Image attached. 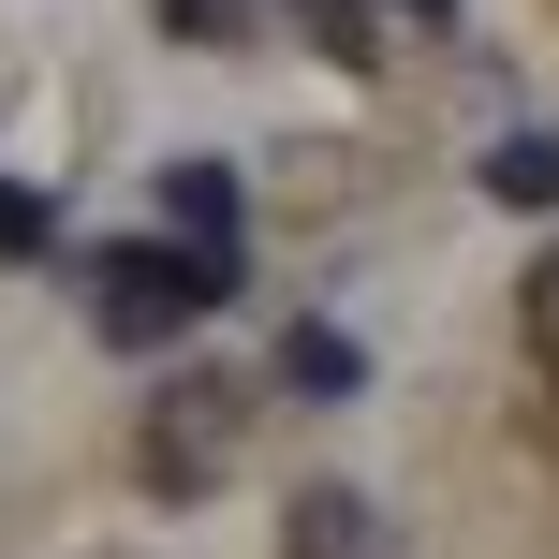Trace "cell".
<instances>
[{
	"mask_svg": "<svg viewBox=\"0 0 559 559\" xmlns=\"http://www.w3.org/2000/svg\"><path fill=\"white\" fill-rule=\"evenodd\" d=\"M236 456H251V383H236V368H177V383L147 397V427H133V472L163 486V501L236 486Z\"/></svg>",
	"mask_w": 559,
	"mask_h": 559,
	"instance_id": "1",
	"label": "cell"
},
{
	"mask_svg": "<svg viewBox=\"0 0 559 559\" xmlns=\"http://www.w3.org/2000/svg\"><path fill=\"white\" fill-rule=\"evenodd\" d=\"M222 295H236V265H222V251H177V236H133V251L88 265V324H104L118 354H163V338L206 324Z\"/></svg>",
	"mask_w": 559,
	"mask_h": 559,
	"instance_id": "2",
	"label": "cell"
},
{
	"mask_svg": "<svg viewBox=\"0 0 559 559\" xmlns=\"http://www.w3.org/2000/svg\"><path fill=\"white\" fill-rule=\"evenodd\" d=\"M280 559H397V515L368 501V486H295V515H280Z\"/></svg>",
	"mask_w": 559,
	"mask_h": 559,
	"instance_id": "3",
	"label": "cell"
},
{
	"mask_svg": "<svg viewBox=\"0 0 559 559\" xmlns=\"http://www.w3.org/2000/svg\"><path fill=\"white\" fill-rule=\"evenodd\" d=\"M163 222H177V251H222L236 265V177L222 163H177L163 177Z\"/></svg>",
	"mask_w": 559,
	"mask_h": 559,
	"instance_id": "4",
	"label": "cell"
},
{
	"mask_svg": "<svg viewBox=\"0 0 559 559\" xmlns=\"http://www.w3.org/2000/svg\"><path fill=\"white\" fill-rule=\"evenodd\" d=\"M280 383H295V397H354V383H368V354H354L338 324H280Z\"/></svg>",
	"mask_w": 559,
	"mask_h": 559,
	"instance_id": "5",
	"label": "cell"
},
{
	"mask_svg": "<svg viewBox=\"0 0 559 559\" xmlns=\"http://www.w3.org/2000/svg\"><path fill=\"white\" fill-rule=\"evenodd\" d=\"M486 206H559V133H501L486 147Z\"/></svg>",
	"mask_w": 559,
	"mask_h": 559,
	"instance_id": "6",
	"label": "cell"
},
{
	"mask_svg": "<svg viewBox=\"0 0 559 559\" xmlns=\"http://www.w3.org/2000/svg\"><path fill=\"white\" fill-rule=\"evenodd\" d=\"M295 29L338 59V74H368V59H383V15H368V0H295Z\"/></svg>",
	"mask_w": 559,
	"mask_h": 559,
	"instance_id": "7",
	"label": "cell"
},
{
	"mask_svg": "<svg viewBox=\"0 0 559 559\" xmlns=\"http://www.w3.org/2000/svg\"><path fill=\"white\" fill-rule=\"evenodd\" d=\"M515 338H531V368L559 383V236L531 251V280H515Z\"/></svg>",
	"mask_w": 559,
	"mask_h": 559,
	"instance_id": "8",
	"label": "cell"
},
{
	"mask_svg": "<svg viewBox=\"0 0 559 559\" xmlns=\"http://www.w3.org/2000/svg\"><path fill=\"white\" fill-rule=\"evenodd\" d=\"M147 15H163V45H251V0H147Z\"/></svg>",
	"mask_w": 559,
	"mask_h": 559,
	"instance_id": "9",
	"label": "cell"
},
{
	"mask_svg": "<svg viewBox=\"0 0 559 559\" xmlns=\"http://www.w3.org/2000/svg\"><path fill=\"white\" fill-rule=\"evenodd\" d=\"M0 251H15V265H29V251H59V222H45V192H15V177H0Z\"/></svg>",
	"mask_w": 559,
	"mask_h": 559,
	"instance_id": "10",
	"label": "cell"
},
{
	"mask_svg": "<svg viewBox=\"0 0 559 559\" xmlns=\"http://www.w3.org/2000/svg\"><path fill=\"white\" fill-rule=\"evenodd\" d=\"M368 15H413V29H456V0H368Z\"/></svg>",
	"mask_w": 559,
	"mask_h": 559,
	"instance_id": "11",
	"label": "cell"
}]
</instances>
